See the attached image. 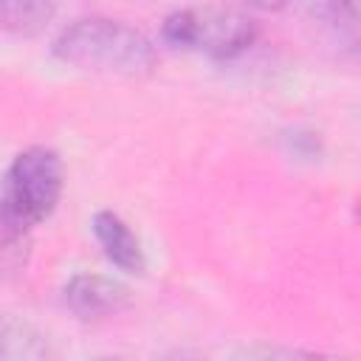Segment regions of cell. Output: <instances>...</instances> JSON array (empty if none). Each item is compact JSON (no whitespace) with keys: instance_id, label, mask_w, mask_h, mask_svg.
Segmentation results:
<instances>
[{"instance_id":"obj_6","label":"cell","mask_w":361,"mask_h":361,"mask_svg":"<svg viewBox=\"0 0 361 361\" xmlns=\"http://www.w3.org/2000/svg\"><path fill=\"white\" fill-rule=\"evenodd\" d=\"M48 353V341L34 324L11 313H0V358H42Z\"/></svg>"},{"instance_id":"obj_1","label":"cell","mask_w":361,"mask_h":361,"mask_svg":"<svg viewBox=\"0 0 361 361\" xmlns=\"http://www.w3.org/2000/svg\"><path fill=\"white\" fill-rule=\"evenodd\" d=\"M65 186L62 158L51 147L23 149L0 175V259L20 268L31 231L45 223Z\"/></svg>"},{"instance_id":"obj_7","label":"cell","mask_w":361,"mask_h":361,"mask_svg":"<svg viewBox=\"0 0 361 361\" xmlns=\"http://www.w3.org/2000/svg\"><path fill=\"white\" fill-rule=\"evenodd\" d=\"M56 11V0H0V28L17 37L39 34Z\"/></svg>"},{"instance_id":"obj_5","label":"cell","mask_w":361,"mask_h":361,"mask_svg":"<svg viewBox=\"0 0 361 361\" xmlns=\"http://www.w3.org/2000/svg\"><path fill=\"white\" fill-rule=\"evenodd\" d=\"M93 234L104 251V257L127 271V274H144L147 257L141 248V240L133 234V228L116 214V212H96L93 217Z\"/></svg>"},{"instance_id":"obj_8","label":"cell","mask_w":361,"mask_h":361,"mask_svg":"<svg viewBox=\"0 0 361 361\" xmlns=\"http://www.w3.org/2000/svg\"><path fill=\"white\" fill-rule=\"evenodd\" d=\"M243 3H248L251 8H259V11H276L285 6V0H243Z\"/></svg>"},{"instance_id":"obj_3","label":"cell","mask_w":361,"mask_h":361,"mask_svg":"<svg viewBox=\"0 0 361 361\" xmlns=\"http://www.w3.org/2000/svg\"><path fill=\"white\" fill-rule=\"evenodd\" d=\"M161 37L172 48L206 54L212 59H231L254 42L257 23L234 8H180L164 20Z\"/></svg>"},{"instance_id":"obj_4","label":"cell","mask_w":361,"mask_h":361,"mask_svg":"<svg viewBox=\"0 0 361 361\" xmlns=\"http://www.w3.org/2000/svg\"><path fill=\"white\" fill-rule=\"evenodd\" d=\"M65 305L73 316L90 322V319H107L130 307V288L113 276L102 274H76L65 290Z\"/></svg>"},{"instance_id":"obj_2","label":"cell","mask_w":361,"mask_h":361,"mask_svg":"<svg viewBox=\"0 0 361 361\" xmlns=\"http://www.w3.org/2000/svg\"><path fill=\"white\" fill-rule=\"evenodd\" d=\"M54 56L82 71L116 76H144L158 62L141 31L110 17H82L62 28L54 39Z\"/></svg>"}]
</instances>
